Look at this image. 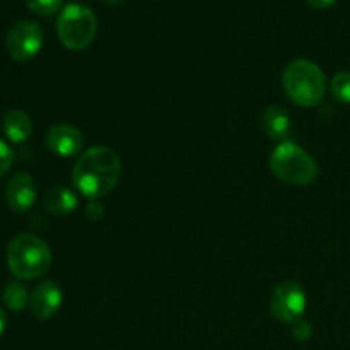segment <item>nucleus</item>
Wrapping results in <instances>:
<instances>
[{
	"label": "nucleus",
	"mask_w": 350,
	"mask_h": 350,
	"mask_svg": "<svg viewBox=\"0 0 350 350\" xmlns=\"http://www.w3.org/2000/svg\"><path fill=\"white\" fill-rule=\"evenodd\" d=\"M122 161L118 154L105 146L84 150L72 170V181L84 197L101 198L118 185Z\"/></svg>",
	"instance_id": "nucleus-1"
},
{
	"label": "nucleus",
	"mask_w": 350,
	"mask_h": 350,
	"mask_svg": "<svg viewBox=\"0 0 350 350\" xmlns=\"http://www.w3.org/2000/svg\"><path fill=\"white\" fill-rule=\"evenodd\" d=\"M51 250L40 236L21 232L7 246V265L19 280H34L50 270Z\"/></svg>",
	"instance_id": "nucleus-2"
},
{
	"label": "nucleus",
	"mask_w": 350,
	"mask_h": 350,
	"mask_svg": "<svg viewBox=\"0 0 350 350\" xmlns=\"http://www.w3.org/2000/svg\"><path fill=\"white\" fill-rule=\"evenodd\" d=\"M286 94L294 105L301 108H313L320 105L327 92V79L323 70L310 60H294L286 67L282 75Z\"/></svg>",
	"instance_id": "nucleus-3"
},
{
	"label": "nucleus",
	"mask_w": 350,
	"mask_h": 350,
	"mask_svg": "<svg viewBox=\"0 0 350 350\" xmlns=\"http://www.w3.org/2000/svg\"><path fill=\"white\" fill-rule=\"evenodd\" d=\"M270 170L277 180L296 187L311 185L320 174L317 159L291 140H284L273 149L270 156Z\"/></svg>",
	"instance_id": "nucleus-4"
},
{
	"label": "nucleus",
	"mask_w": 350,
	"mask_h": 350,
	"mask_svg": "<svg viewBox=\"0 0 350 350\" xmlns=\"http://www.w3.org/2000/svg\"><path fill=\"white\" fill-rule=\"evenodd\" d=\"M58 40L67 50L79 51L88 48L98 33V19L89 7L68 3L57 21Z\"/></svg>",
	"instance_id": "nucleus-5"
},
{
	"label": "nucleus",
	"mask_w": 350,
	"mask_h": 350,
	"mask_svg": "<svg viewBox=\"0 0 350 350\" xmlns=\"http://www.w3.org/2000/svg\"><path fill=\"white\" fill-rule=\"evenodd\" d=\"M43 29L34 21H19L5 34V50L16 62H27L43 48Z\"/></svg>",
	"instance_id": "nucleus-6"
},
{
	"label": "nucleus",
	"mask_w": 350,
	"mask_h": 350,
	"mask_svg": "<svg viewBox=\"0 0 350 350\" xmlns=\"http://www.w3.org/2000/svg\"><path fill=\"white\" fill-rule=\"evenodd\" d=\"M306 293L297 282H282L273 289L270 311L280 323H296L306 311Z\"/></svg>",
	"instance_id": "nucleus-7"
},
{
	"label": "nucleus",
	"mask_w": 350,
	"mask_h": 350,
	"mask_svg": "<svg viewBox=\"0 0 350 350\" xmlns=\"http://www.w3.org/2000/svg\"><path fill=\"white\" fill-rule=\"evenodd\" d=\"M38 197V187L29 173H16L5 187L7 207L16 214H24L34 205Z\"/></svg>",
	"instance_id": "nucleus-8"
},
{
	"label": "nucleus",
	"mask_w": 350,
	"mask_h": 350,
	"mask_svg": "<svg viewBox=\"0 0 350 350\" xmlns=\"http://www.w3.org/2000/svg\"><path fill=\"white\" fill-rule=\"evenodd\" d=\"M62 303H64V293H62L60 286L53 280H44V282L38 284L31 293L29 310L38 320H50L58 313Z\"/></svg>",
	"instance_id": "nucleus-9"
},
{
	"label": "nucleus",
	"mask_w": 350,
	"mask_h": 350,
	"mask_svg": "<svg viewBox=\"0 0 350 350\" xmlns=\"http://www.w3.org/2000/svg\"><path fill=\"white\" fill-rule=\"evenodd\" d=\"M44 142H46L50 152L60 157H72L81 152L84 139H82L81 130H77L75 126L68 125V123H58L48 130Z\"/></svg>",
	"instance_id": "nucleus-10"
},
{
	"label": "nucleus",
	"mask_w": 350,
	"mask_h": 350,
	"mask_svg": "<svg viewBox=\"0 0 350 350\" xmlns=\"http://www.w3.org/2000/svg\"><path fill=\"white\" fill-rule=\"evenodd\" d=\"M77 204V195L67 187H53L43 195V208L48 214L57 215V217L72 214Z\"/></svg>",
	"instance_id": "nucleus-11"
},
{
	"label": "nucleus",
	"mask_w": 350,
	"mask_h": 350,
	"mask_svg": "<svg viewBox=\"0 0 350 350\" xmlns=\"http://www.w3.org/2000/svg\"><path fill=\"white\" fill-rule=\"evenodd\" d=\"M2 130L7 139L14 144H23L33 133V122L23 109H9L2 120Z\"/></svg>",
	"instance_id": "nucleus-12"
},
{
	"label": "nucleus",
	"mask_w": 350,
	"mask_h": 350,
	"mask_svg": "<svg viewBox=\"0 0 350 350\" xmlns=\"http://www.w3.org/2000/svg\"><path fill=\"white\" fill-rule=\"evenodd\" d=\"M263 130L273 140H286L291 132L289 113L280 106H269L262 118Z\"/></svg>",
	"instance_id": "nucleus-13"
},
{
	"label": "nucleus",
	"mask_w": 350,
	"mask_h": 350,
	"mask_svg": "<svg viewBox=\"0 0 350 350\" xmlns=\"http://www.w3.org/2000/svg\"><path fill=\"white\" fill-rule=\"evenodd\" d=\"M3 303L14 313H21L26 306H29V293L27 287L21 280H12L3 289Z\"/></svg>",
	"instance_id": "nucleus-14"
},
{
	"label": "nucleus",
	"mask_w": 350,
	"mask_h": 350,
	"mask_svg": "<svg viewBox=\"0 0 350 350\" xmlns=\"http://www.w3.org/2000/svg\"><path fill=\"white\" fill-rule=\"evenodd\" d=\"M330 91L338 103L350 105V72H338L330 81Z\"/></svg>",
	"instance_id": "nucleus-15"
},
{
	"label": "nucleus",
	"mask_w": 350,
	"mask_h": 350,
	"mask_svg": "<svg viewBox=\"0 0 350 350\" xmlns=\"http://www.w3.org/2000/svg\"><path fill=\"white\" fill-rule=\"evenodd\" d=\"M24 2H26L27 9H29L31 12L43 17L53 16V14H57L62 7V0H24Z\"/></svg>",
	"instance_id": "nucleus-16"
},
{
	"label": "nucleus",
	"mask_w": 350,
	"mask_h": 350,
	"mask_svg": "<svg viewBox=\"0 0 350 350\" xmlns=\"http://www.w3.org/2000/svg\"><path fill=\"white\" fill-rule=\"evenodd\" d=\"M14 164V152L3 140H0V178L5 176Z\"/></svg>",
	"instance_id": "nucleus-17"
},
{
	"label": "nucleus",
	"mask_w": 350,
	"mask_h": 350,
	"mask_svg": "<svg viewBox=\"0 0 350 350\" xmlns=\"http://www.w3.org/2000/svg\"><path fill=\"white\" fill-rule=\"evenodd\" d=\"M291 334H293V338L296 342H306L310 340L311 334H313V328L308 323L306 320H297L296 323H293V328H291Z\"/></svg>",
	"instance_id": "nucleus-18"
},
{
	"label": "nucleus",
	"mask_w": 350,
	"mask_h": 350,
	"mask_svg": "<svg viewBox=\"0 0 350 350\" xmlns=\"http://www.w3.org/2000/svg\"><path fill=\"white\" fill-rule=\"evenodd\" d=\"M105 215V205L99 202V198H91L85 205V217L91 221H99Z\"/></svg>",
	"instance_id": "nucleus-19"
},
{
	"label": "nucleus",
	"mask_w": 350,
	"mask_h": 350,
	"mask_svg": "<svg viewBox=\"0 0 350 350\" xmlns=\"http://www.w3.org/2000/svg\"><path fill=\"white\" fill-rule=\"evenodd\" d=\"M308 3H310L311 7H314V9H328V7L334 5L337 0H306Z\"/></svg>",
	"instance_id": "nucleus-20"
},
{
	"label": "nucleus",
	"mask_w": 350,
	"mask_h": 350,
	"mask_svg": "<svg viewBox=\"0 0 350 350\" xmlns=\"http://www.w3.org/2000/svg\"><path fill=\"white\" fill-rule=\"evenodd\" d=\"M5 327H7V314H5V311H3V308L0 306V337H2Z\"/></svg>",
	"instance_id": "nucleus-21"
},
{
	"label": "nucleus",
	"mask_w": 350,
	"mask_h": 350,
	"mask_svg": "<svg viewBox=\"0 0 350 350\" xmlns=\"http://www.w3.org/2000/svg\"><path fill=\"white\" fill-rule=\"evenodd\" d=\"M123 0H105V3H108V5H118V3H122Z\"/></svg>",
	"instance_id": "nucleus-22"
}]
</instances>
